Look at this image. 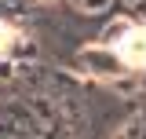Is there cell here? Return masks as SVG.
Masks as SVG:
<instances>
[{
    "label": "cell",
    "mask_w": 146,
    "mask_h": 139,
    "mask_svg": "<svg viewBox=\"0 0 146 139\" xmlns=\"http://www.w3.org/2000/svg\"><path fill=\"white\" fill-rule=\"evenodd\" d=\"M121 59L128 66H146V29H131L121 40Z\"/></svg>",
    "instance_id": "6da1fadb"
},
{
    "label": "cell",
    "mask_w": 146,
    "mask_h": 139,
    "mask_svg": "<svg viewBox=\"0 0 146 139\" xmlns=\"http://www.w3.org/2000/svg\"><path fill=\"white\" fill-rule=\"evenodd\" d=\"M7 44H11V33H7V29H4V26H0V51H4V48H7Z\"/></svg>",
    "instance_id": "7a4b0ae2"
}]
</instances>
